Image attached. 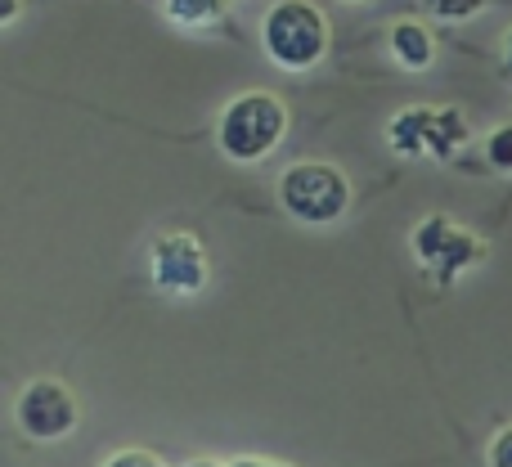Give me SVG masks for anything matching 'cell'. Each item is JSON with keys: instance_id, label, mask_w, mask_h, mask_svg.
<instances>
[{"instance_id": "6da1fadb", "label": "cell", "mask_w": 512, "mask_h": 467, "mask_svg": "<svg viewBox=\"0 0 512 467\" xmlns=\"http://www.w3.org/2000/svg\"><path fill=\"white\" fill-rule=\"evenodd\" d=\"M279 198L301 225H333L351 207V180L333 162H297L279 180Z\"/></svg>"}, {"instance_id": "7a4b0ae2", "label": "cell", "mask_w": 512, "mask_h": 467, "mask_svg": "<svg viewBox=\"0 0 512 467\" xmlns=\"http://www.w3.org/2000/svg\"><path fill=\"white\" fill-rule=\"evenodd\" d=\"M283 126H288V108L279 104L265 90H252V95H239L221 117V149L230 153L234 162H256L279 144Z\"/></svg>"}, {"instance_id": "3957f363", "label": "cell", "mask_w": 512, "mask_h": 467, "mask_svg": "<svg viewBox=\"0 0 512 467\" xmlns=\"http://www.w3.org/2000/svg\"><path fill=\"white\" fill-rule=\"evenodd\" d=\"M265 50L283 68H310L328 50V23L310 0H279L265 14Z\"/></svg>"}, {"instance_id": "277c9868", "label": "cell", "mask_w": 512, "mask_h": 467, "mask_svg": "<svg viewBox=\"0 0 512 467\" xmlns=\"http://www.w3.org/2000/svg\"><path fill=\"white\" fill-rule=\"evenodd\" d=\"M414 252L427 270H436V279L450 283L454 274L472 270L486 256V243L450 216H427V221L414 225Z\"/></svg>"}, {"instance_id": "5b68a950", "label": "cell", "mask_w": 512, "mask_h": 467, "mask_svg": "<svg viewBox=\"0 0 512 467\" xmlns=\"http://www.w3.org/2000/svg\"><path fill=\"white\" fill-rule=\"evenodd\" d=\"M14 414H18V427H23L32 441H59V436H68L72 427H77L81 405H77V396H72V387H63V382H54V378H36L23 387Z\"/></svg>"}, {"instance_id": "8992f818", "label": "cell", "mask_w": 512, "mask_h": 467, "mask_svg": "<svg viewBox=\"0 0 512 467\" xmlns=\"http://www.w3.org/2000/svg\"><path fill=\"white\" fill-rule=\"evenodd\" d=\"M468 140V122L454 108H405L391 122V144L400 153H432V158H450L459 144Z\"/></svg>"}, {"instance_id": "52a82bcc", "label": "cell", "mask_w": 512, "mask_h": 467, "mask_svg": "<svg viewBox=\"0 0 512 467\" xmlns=\"http://www.w3.org/2000/svg\"><path fill=\"white\" fill-rule=\"evenodd\" d=\"M149 270L153 283L162 292H198L207 283V247L198 243V234L176 230V234H162L149 252Z\"/></svg>"}, {"instance_id": "ba28073f", "label": "cell", "mask_w": 512, "mask_h": 467, "mask_svg": "<svg viewBox=\"0 0 512 467\" xmlns=\"http://www.w3.org/2000/svg\"><path fill=\"white\" fill-rule=\"evenodd\" d=\"M391 50H396V59L405 63V68H427L436 54L432 45V32H427L423 23H396V32H391Z\"/></svg>"}, {"instance_id": "9c48e42d", "label": "cell", "mask_w": 512, "mask_h": 467, "mask_svg": "<svg viewBox=\"0 0 512 467\" xmlns=\"http://www.w3.org/2000/svg\"><path fill=\"white\" fill-rule=\"evenodd\" d=\"M221 9H225V0H167V14L185 27L212 23V18H221Z\"/></svg>"}, {"instance_id": "30bf717a", "label": "cell", "mask_w": 512, "mask_h": 467, "mask_svg": "<svg viewBox=\"0 0 512 467\" xmlns=\"http://www.w3.org/2000/svg\"><path fill=\"white\" fill-rule=\"evenodd\" d=\"M490 162H495L499 171H512V126H499V131L490 135Z\"/></svg>"}, {"instance_id": "8fae6325", "label": "cell", "mask_w": 512, "mask_h": 467, "mask_svg": "<svg viewBox=\"0 0 512 467\" xmlns=\"http://www.w3.org/2000/svg\"><path fill=\"white\" fill-rule=\"evenodd\" d=\"M423 5L441 18H468V14H477L486 0H423Z\"/></svg>"}, {"instance_id": "7c38bea8", "label": "cell", "mask_w": 512, "mask_h": 467, "mask_svg": "<svg viewBox=\"0 0 512 467\" xmlns=\"http://www.w3.org/2000/svg\"><path fill=\"white\" fill-rule=\"evenodd\" d=\"M104 467H167L153 450H117Z\"/></svg>"}, {"instance_id": "4fadbf2b", "label": "cell", "mask_w": 512, "mask_h": 467, "mask_svg": "<svg viewBox=\"0 0 512 467\" xmlns=\"http://www.w3.org/2000/svg\"><path fill=\"white\" fill-rule=\"evenodd\" d=\"M490 467H512V427H504V432L490 441Z\"/></svg>"}, {"instance_id": "5bb4252c", "label": "cell", "mask_w": 512, "mask_h": 467, "mask_svg": "<svg viewBox=\"0 0 512 467\" xmlns=\"http://www.w3.org/2000/svg\"><path fill=\"white\" fill-rule=\"evenodd\" d=\"M230 467H288V463H279V459H265V454H243V459H234Z\"/></svg>"}, {"instance_id": "9a60e30c", "label": "cell", "mask_w": 512, "mask_h": 467, "mask_svg": "<svg viewBox=\"0 0 512 467\" xmlns=\"http://www.w3.org/2000/svg\"><path fill=\"white\" fill-rule=\"evenodd\" d=\"M18 14V0H0V18H5V23H9V18H14Z\"/></svg>"}, {"instance_id": "2e32d148", "label": "cell", "mask_w": 512, "mask_h": 467, "mask_svg": "<svg viewBox=\"0 0 512 467\" xmlns=\"http://www.w3.org/2000/svg\"><path fill=\"white\" fill-rule=\"evenodd\" d=\"M185 467H230V463H216V459H194V463H185Z\"/></svg>"}, {"instance_id": "e0dca14e", "label": "cell", "mask_w": 512, "mask_h": 467, "mask_svg": "<svg viewBox=\"0 0 512 467\" xmlns=\"http://www.w3.org/2000/svg\"><path fill=\"white\" fill-rule=\"evenodd\" d=\"M508 63H512V32H508Z\"/></svg>"}]
</instances>
